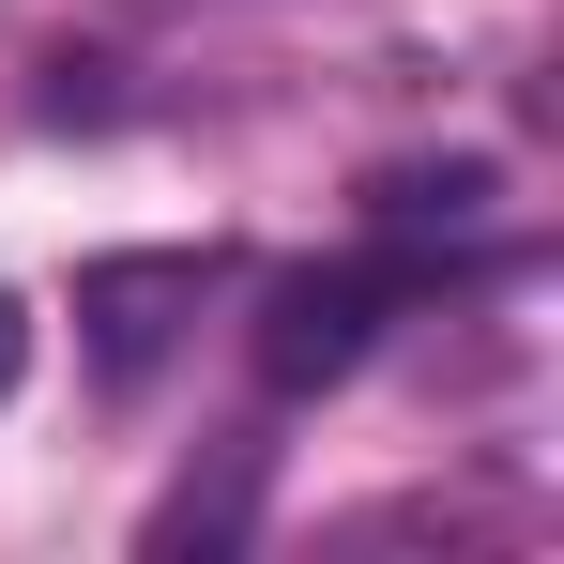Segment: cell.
Returning <instances> with one entry per match:
<instances>
[{
    "label": "cell",
    "instance_id": "6da1fadb",
    "mask_svg": "<svg viewBox=\"0 0 564 564\" xmlns=\"http://www.w3.org/2000/svg\"><path fill=\"white\" fill-rule=\"evenodd\" d=\"M397 290H412V260H305V275H275L260 290V381H275V397L351 381L367 336L397 321Z\"/></svg>",
    "mask_w": 564,
    "mask_h": 564
},
{
    "label": "cell",
    "instance_id": "7a4b0ae2",
    "mask_svg": "<svg viewBox=\"0 0 564 564\" xmlns=\"http://www.w3.org/2000/svg\"><path fill=\"white\" fill-rule=\"evenodd\" d=\"M198 290H214V245H153V260H93L77 275V336H93L107 381H138L169 336L198 321Z\"/></svg>",
    "mask_w": 564,
    "mask_h": 564
},
{
    "label": "cell",
    "instance_id": "3957f363",
    "mask_svg": "<svg viewBox=\"0 0 564 564\" xmlns=\"http://www.w3.org/2000/svg\"><path fill=\"white\" fill-rule=\"evenodd\" d=\"M488 198H503V184H488V169L458 153V169H381V198H367V214L397 229V245H427V229H473Z\"/></svg>",
    "mask_w": 564,
    "mask_h": 564
},
{
    "label": "cell",
    "instance_id": "277c9868",
    "mask_svg": "<svg viewBox=\"0 0 564 564\" xmlns=\"http://www.w3.org/2000/svg\"><path fill=\"white\" fill-rule=\"evenodd\" d=\"M229 534H245V473H229V488H184V503L153 519V550H229Z\"/></svg>",
    "mask_w": 564,
    "mask_h": 564
},
{
    "label": "cell",
    "instance_id": "5b68a950",
    "mask_svg": "<svg viewBox=\"0 0 564 564\" xmlns=\"http://www.w3.org/2000/svg\"><path fill=\"white\" fill-rule=\"evenodd\" d=\"M15 381H31V305L0 290V397H15Z\"/></svg>",
    "mask_w": 564,
    "mask_h": 564
}]
</instances>
